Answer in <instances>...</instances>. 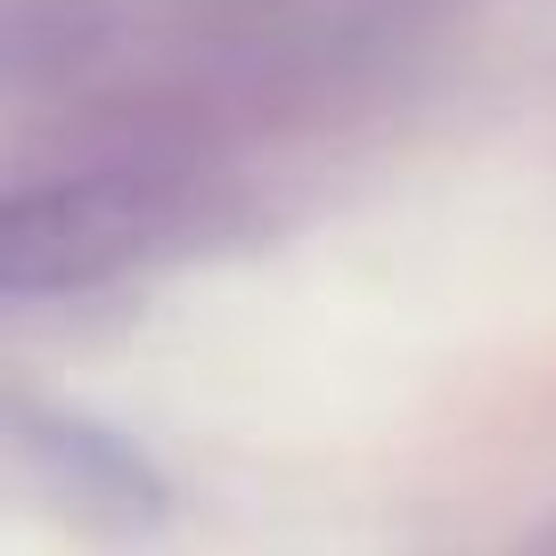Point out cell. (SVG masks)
<instances>
[{
    "label": "cell",
    "instance_id": "cell-1",
    "mask_svg": "<svg viewBox=\"0 0 556 556\" xmlns=\"http://www.w3.org/2000/svg\"><path fill=\"white\" fill-rule=\"evenodd\" d=\"M205 189L173 164H83L25 180L0 213V287L9 303H83L180 254Z\"/></svg>",
    "mask_w": 556,
    "mask_h": 556
}]
</instances>
